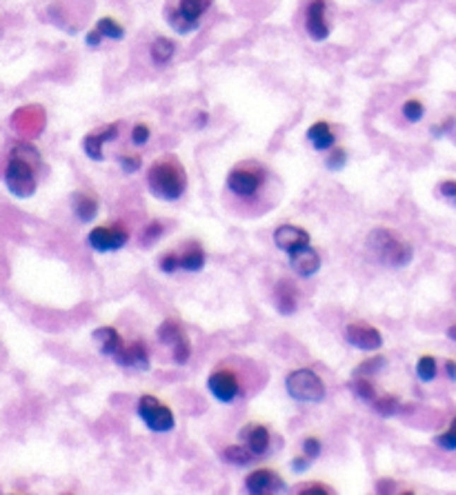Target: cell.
<instances>
[{"instance_id": "obj_1", "label": "cell", "mask_w": 456, "mask_h": 495, "mask_svg": "<svg viewBox=\"0 0 456 495\" xmlns=\"http://www.w3.org/2000/svg\"><path fill=\"white\" fill-rule=\"evenodd\" d=\"M40 162V153L32 145H18L11 151L7 162L5 184L11 196L32 198L36 193V167Z\"/></svg>"}, {"instance_id": "obj_2", "label": "cell", "mask_w": 456, "mask_h": 495, "mask_svg": "<svg viewBox=\"0 0 456 495\" xmlns=\"http://www.w3.org/2000/svg\"><path fill=\"white\" fill-rule=\"evenodd\" d=\"M147 187L160 200H178L187 189V174L174 158L158 160L147 172Z\"/></svg>"}, {"instance_id": "obj_3", "label": "cell", "mask_w": 456, "mask_h": 495, "mask_svg": "<svg viewBox=\"0 0 456 495\" xmlns=\"http://www.w3.org/2000/svg\"><path fill=\"white\" fill-rule=\"evenodd\" d=\"M368 249L387 267H405L412 262V246L405 244L390 229H374L368 236Z\"/></svg>"}, {"instance_id": "obj_4", "label": "cell", "mask_w": 456, "mask_h": 495, "mask_svg": "<svg viewBox=\"0 0 456 495\" xmlns=\"http://www.w3.org/2000/svg\"><path fill=\"white\" fill-rule=\"evenodd\" d=\"M211 7V0H178L174 11L167 13V23L176 34L185 36L201 27V18Z\"/></svg>"}, {"instance_id": "obj_5", "label": "cell", "mask_w": 456, "mask_h": 495, "mask_svg": "<svg viewBox=\"0 0 456 495\" xmlns=\"http://www.w3.org/2000/svg\"><path fill=\"white\" fill-rule=\"evenodd\" d=\"M285 389L298 402H321L325 398V384L312 369H296L285 378Z\"/></svg>"}, {"instance_id": "obj_6", "label": "cell", "mask_w": 456, "mask_h": 495, "mask_svg": "<svg viewBox=\"0 0 456 495\" xmlns=\"http://www.w3.org/2000/svg\"><path fill=\"white\" fill-rule=\"evenodd\" d=\"M139 417L147 424L149 431L156 433H167L176 424L172 409L154 395H143L139 400Z\"/></svg>"}, {"instance_id": "obj_7", "label": "cell", "mask_w": 456, "mask_h": 495, "mask_svg": "<svg viewBox=\"0 0 456 495\" xmlns=\"http://www.w3.org/2000/svg\"><path fill=\"white\" fill-rule=\"evenodd\" d=\"M158 338L165 347H170L176 364H185L189 360V355H192L189 338L176 320H165L158 327Z\"/></svg>"}, {"instance_id": "obj_8", "label": "cell", "mask_w": 456, "mask_h": 495, "mask_svg": "<svg viewBox=\"0 0 456 495\" xmlns=\"http://www.w3.org/2000/svg\"><path fill=\"white\" fill-rule=\"evenodd\" d=\"M129 240V231L125 225H110V227H96L89 231L87 242L91 249H96L100 254L105 251H118L123 249Z\"/></svg>"}, {"instance_id": "obj_9", "label": "cell", "mask_w": 456, "mask_h": 495, "mask_svg": "<svg viewBox=\"0 0 456 495\" xmlns=\"http://www.w3.org/2000/svg\"><path fill=\"white\" fill-rule=\"evenodd\" d=\"M207 389L218 402L230 405L240 393V382L232 369H216L214 374L207 378Z\"/></svg>"}, {"instance_id": "obj_10", "label": "cell", "mask_w": 456, "mask_h": 495, "mask_svg": "<svg viewBox=\"0 0 456 495\" xmlns=\"http://www.w3.org/2000/svg\"><path fill=\"white\" fill-rule=\"evenodd\" d=\"M345 340L361 351H378L383 347V333L374 327H370V324H363V322L347 324Z\"/></svg>"}, {"instance_id": "obj_11", "label": "cell", "mask_w": 456, "mask_h": 495, "mask_svg": "<svg viewBox=\"0 0 456 495\" xmlns=\"http://www.w3.org/2000/svg\"><path fill=\"white\" fill-rule=\"evenodd\" d=\"M261 182H263V176L258 169H245V167H238L234 169V172H230V176H227V187H230L232 193L240 196V198H247V196H254L258 189H261Z\"/></svg>"}, {"instance_id": "obj_12", "label": "cell", "mask_w": 456, "mask_h": 495, "mask_svg": "<svg viewBox=\"0 0 456 495\" xmlns=\"http://www.w3.org/2000/svg\"><path fill=\"white\" fill-rule=\"evenodd\" d=\"M325 11H327V0H310V5L305 9V29L310 38L316 42L327 40L332 32L325 18Z\"/></svg>"}, {"instance_id": "obj_13", "label": "cell", "mask_w": 456, "mask_h": 495, "mask_svg": "<svg viewBox=\"0 0 456 495\" xmlns=\"http://www.w3.org/2000/svg\"><path fill=\"white\" fill-rule=\"evenodd\" d=\"M274 242L281 251H285L287 256L303 249V246L310 244V234L305 229H300L296 225H281L276 231H274Z\"/></svg>"}, {"instance_id": "obj_14", "label": "cell", "mask_w": 456, "mask_h": 495, "mask_svg": "<svg viewBox=\"0 0 456 495\" xmlns=\"http://www.w3.org/2000/svg\"><path fill=\"white\" fill-rule=\"evenodd\" d=\"M114 360L118 366H125V369H141L147 371L149 369V353L147 347L143 342H129V345H120V349L114 353Z\"/></svg>"}, {"instance_id": "obj_15", "label": "cell", "mask_w": 456, "mask_h": 495, "mask_svg": "<svg viewBox=\"0 0 456 495\" xmlns=\"http://www.w3.org/2000/svg\"><path fill=\"white\" fill-rule=\"evenodd\" d=\"M283 487L285 484H283L281 475L276 471H271V469H256L245 479V489L250 493H256V495H261V493H276Z\"/></svg>"}, {"instance_id": "obj_16", "label": "cell", "mask_w": 456, "mask_h": 495, "mask_svg": "<svg viewBox=\"0 0 456 495\" xmlns=\"http://www.w3.org/2000/svg\"><path fill=\"white\" fill-rule=\"evenodd\" d=\"M287 258H290L292 269H294L300 278H312L318 269H321V256H318V251L314 249L312 244L303 246V249L290 254Z\"/></svg>"}, {"instance_id": "obj_17", "label": "cell", "mask_w": 456, "mask_h": 495, "mask_svg": "<svg viewBox=\"0 0 456 495\" xmlns=\"http://www.w3.org/2000/svg\"><path fill=\"white\" fill-rule=\"evenodd\" d=\"M118 136V122H114V125H107V129L103 131H94V133H87L83 138V151L87 153V156L91 160H103V145L114 141V138Z\"/></svg>"}, {"instance_id": "obj_18", "label": "cell", "mask_w": 456, "mask_h": 495, "mask_svg": "<svg viewBox=\"0 0 456 495\" xmlns=\"http://www.w3.org/2000/svg\"><path fill=\"white\" fill-rule=\"evenodd\" d=\"M240 440L254 455H263L269 448V431L261 424H247L240 431Z\"/></svg>"}, {"instance_id": "obj_19", "label": "cell", "mask_w": 456, "mask_h": 495, "mask_svg": "<svg viewBox=\"0 0 456 495\" xmlns=\"http://www.w3.org/2000/svg\"><path fill=\"white\" fill-rule=\"evenodd\" d=\"M308 141L312 143V147L316 151H327V149H332L334 145H337V136H334L329 122L318 120L308 129Z\"/></svg>"}, {"instance_id": "obj_20", "label": "cell", "mask_w": 456, "mask_h": 495, "mask_svg": "<svg viewBox=\"0 0 456 495\" xmlns=\"http://www.w3.org/2000/svg\"><path fill=\"white\" fill-rule=\"evenodd\" d=\"M274 298H276V309L279 314L283 316H292L296 311L298 306V296H296V287L290 282V280H281L279 287H276V293H274Z\"/></svg>"}, {"instance_id": "obj_21", "label": "cell", "mask_w": 456, "mask_h": 495, "mask_svg": "<svg viewBox=\"0 0 456 495\" xmlns=\"http://www.w3.org/2000/svg\"><path fill=\"white\" fill-rule=\"evenodd\" d=\"M71 207H74L76 218L83 220V222H89V220H94L96 213H98V200L91 193H74Z\"/></svg>"}, {"instance_id": "obj_22", "label": "cell", "mask_w": 456, "mask_h": 495, "mask_svg": "<svg viewBox=\"0 0 456 495\" xmlns=\"http://www.w3.org/2000/svg\"><path fill=\"white\" fill-rule=\"evenodd\" d=\"M91 335H94L100 353L103 355H112V358H114V353L120 349V345H123V340H120V335H118V331L114 327H100Z\"/></svg>"}, {"instance_id": "obj_23", "label": "cell", "mask_w": 456, "mask_h": 495, "mask_svg": "<svg viewBox=\"0 0 456 495\" xmlns=\"http://www.w3.org/2000/svg\"><path fill=\"white\" fill-rule=\"evenodd\" d=\"M174 54H176L174 40L163 38V36H158L149 47V56H151V60H154V65H167L174 58Z\"/></svg>"}, {"instance_id": "obj_24", "label": "cell", "mask_w": 456, "mask_h": 495, "mask_svg": "<svg viewBox=\"0 0 456 495\" xmlns=\"http://www.w3.org/2000/svg\"><path fill=\"white\" fill-rule=\"evenodd\" d=\"M178 260H180V269H185V271H201L205 267V260L207 258H205V251L201 249L199 244H192V246H187V249L178 256Z\"/></svg>"}, {"instance_id": "obj_25", "label": "cell", "mask_w": 456, "mask_h": 495, "mask_svg": "<svg viewBox=\"0 0 456 495\" xmlns=\"http://www.w3.org/2000/svg\"><path fill=\"white\" fill-rule=\"evenodd\" d=\"M96 29L103 34V38H110V40H123L125 38V27L118 25L114 18L110 16H103L96 23Z\"/></svg>"}, {"instance_id": "obj_26", "label": "cell", "mask_w": 456, "mask_h": 495, "mask_svg": "<svg viewBox=\"0 0 456 495\" xmlns=\"http://www.w3.org/2000/svg\"><path fill=\"white\" fill-rule=\"evenodd\" d=\"M256 455L250 451V448L245 444H234V446H227L223 451V460L232 462V464H238V467H242V464H250Z\"/></svg>"}, {"instance_id": "obj_27", "label": "cell", "mask_w": 456, "mask_h": 495, "mask_svg": "<svg viewBox=\"0 0 456 495\" xmlns=\"http://www.w3.org/2000/svg\"><path fill=\"white\" fill-rule=\"evenodd\" d=\"M372 407L378 415H383V417H390V415H397L401 411V402L397 395H383V398H378L372 402Z\"/></svg>"}, {"instance_id": "obj_28", "label": "cell", "mask_w": 456, "mask_h": 495, "mask_svg": "<svg viewBox=\"0 0 456 495\" xmlns=\"http://www.w3.org/2000/svg\"><path fill=\"white\" fill-rule=\"evenodd\" d=\"M352 389H354V393L358 395V398H363L365 402H372L376 400V389H374V384L365 378V376H356V380L352 382Z\"/></svg>"}, {"instance_id": "obj_29", "label": "cell", "mask_w": 456, "mask_h": 495, "mask_svg": "<svg viewBox=\"0 0 456 495\" xmlns=\"http://www.w3.org/2000/svg\"><path fill=\"white\" fill-rule=\"evenodd\" d=\"M436 360L432 358V355H423V358L416 362V374H419V380L423 382H432L436 378Z\"/></svg>"}, {"instance_id": "obj_30", "label": "cell", "mask_w": 456, "mask_h": 495, "mask_svg": "<svg viewBox=\"0 0 456 495\" xmlns=\"http://www.w3.org/2000/svg\"><path fill=\"white\" fill-rule=\"evenodd\" d=\"M425 116V107L421 100L412 98V100H405L403 102V118L407 122H421V118Z\"/></svg>"}, {"instance_id": "obj_31", "label": "cell", "mask_w": 456, "mask_h": 495, "mask_svg": "<svg viewBox=\"0 0 456 495\" xmlns=\"http://www.w3.org/2000/svg\"><path fill=\"white\" fill-rule=\"evenodd\" d=\"M385 366V358L383 355H374V358H370V360H365L363 364H358V369H356V376H374V374H378V371H381Z\"/></svg>"}, {"instance_id": "obj_32", "label": "cell", "mask_w": 456, "mask_h": 495, "mask_svg": "<svg viewBox=\"0 0 456 495\" xmlns=\"http://www.w3.org/2000/svg\"><path fill=\"white\" fill-rule=\"evenodd\" d=\"M440 448H445V451H456V417L452 420L450 429L445 433H440V436L434 440Z\"/></svg>"}, {"instance_id": "obj_33", "label": "cell", "mask_w": 456, "mask_h": 495, "mask_svg": "<svg viewBox=\"0 0 456 495\" xmlns=\"http://www.w3.org/2000/svg\"><path fill=\"white\" fill-rule=\"evenodd\" d=\"M149 136H151L149 127L145 125V122H139V125H134V129H131V143L136 147H143L149 143Z\"/></svg>"}, {"instance_id": "obj_34", "label": "cell", "mask_w": 456, "mask_h": 495, "mask_svg": "<svg viewBox=\"0 0 456 495\" xmlns=\"http://www.w3.org/2000/svg\"><path fill=\"white\" fill-rule=\"evenodd\" d=\"M178 269H180V260H178V256H176L174 251L165 254V256L160 258V271L174 273V271H178Z\"/></svg>"}, {"instance_id": "obj_35", "label": "cell", "mask_w": 456, "mask_h": 495, "mask_svg": "<svg viewBox=\"0 0 456 495\" xmlns=\"http://www.w3.org/2000/svg\"><path fill=\"white\" fill-rule=\"evenodd\" d=\"M303 451H305V455L310 460H316L318 455H321V442H318L316 438H305V442H303Z\"/></svg>"}, {"instance_id": "obj_36", "label": "cell", "mask_w": 456, "mask_h": 495, "mask_svg": "<svg viewBox=\"0 0 456 495\" xmlns=\"http://www.w3.org/2000/svg\"><path fill=\"white\" fill-rule=\"evenodd\" d=\"M345 160H347V153H345V149H341V147H339V149L334 151L332 156L327 158V167L332 169V172H334V169H343Z\"/></svg>"}, {"instance_id": "obj_37", "label": "cell", "mask_w": 456, "mask_h": 495, "mask_svg": "<svg viewBox=\"0 0 456 495\" xmlns=\"http://www.w3.org/2000/svg\"><path fill=\"white\" fill-rule=\"evenodd\" d=\"M141 165H143V160L139 156H123V158H120V167H123L127 174L139 172Z\"/></svg>"}, {"instance_id": "obj_38", "label": "cell", "mask_w": 456, "mask_h": 495, "mask_svg": "<svg viewBox=\"0 0 456 495\" xmlns=\"http://www.w3.org/2000/svg\"><path fill=\"white\" fill-rule=\"evenodd\" d=\"M440 196L448 198L450 203L456 205V180H445V182H440Z\"/></svg>"}, {"instance_id": "obj_39", "label": "cell", "mask_w": 456, "mask_h": 495, "mask_svg": "<svg viewBox=\"0 0 456 495\" xmlns=\"http://www.w3.org/2000/svg\"><path fill=\"white\" fill-rule=\"evenodd\" d=\"M160 234H163L160 222H149V225H147V229H145V234H143V242H145V244H149L151 240L158 238Z\"/></svg>"}, {"instance_id": "obj_40", "label": "cell", "mask_w": 456, "mask_h": 495, "mask_svg": "<svg viewBox=\"0 0 456 495\" xmlns=\"http://www.w3.org/2000/svg\"><path fill=\"white\" fill-rule=\"evenodd\" d=\"M296 491L298 493H332V489L325 484H305V487H298Z\"/></svg>"}, {"instance_id": "obj_41", "label": "cell", "mask_w": 456, "mask_h": 495, "mask_svg": "<svg viewBox=\"0 0 456 495\" xmlns=\"http://www.w3.org/2000/svg\"><path fill=\"white\" fill-rule=\"evenodd\" d=\"M100 40H103V34L98 32V29L94 27V29H91V32L85 36V42H87V47H98V44H100Z\"/></svg>"}, {"instance_id": "obj_42", "label": "cell", "mask_w": 456, "mask_h": 495, "mask_svg": "<svg viewBox=\"0 0 456 495\" xmlns=\"http://www.w3.org/2000/svg\"><path fill=\"white\" fill-rule=\"evenodd\" d=\"M310 462H312V460H310L308 455H303V458H294V460H292V469H294L296 473H298V471H305V469L310 467Z\"/></svg>"}, {"instance_id": "obj_43", "label": "cell", "mask_w": 456, "mask_h": 495, "mask_svg": "<svg viewBox=\"0 0 456 495\" xmlns=\"http://www.w3.org/2000/svg\"><path fill=\"white\" fill-rule=\"evenodd\" d=\"M445 371H448V378H450V380H456V362H454V360H448V362H445Z\"/></svg>"}, {"instance_id": "obj_44", "label": "cell", "mask_w": 456, "mask_h": 495, "mask_svg": "<svg viewBox=\"0 0 456 495\" xmlns=\"http://www.w3.org/2000/svg\"><path fill=\"white\" fill-rule=\"evenodd\" d=\"M448 338H450V340H454V342H456V324H452V327L448 329Z\"/></svg>"}]
</instances>
